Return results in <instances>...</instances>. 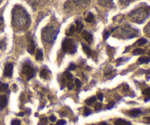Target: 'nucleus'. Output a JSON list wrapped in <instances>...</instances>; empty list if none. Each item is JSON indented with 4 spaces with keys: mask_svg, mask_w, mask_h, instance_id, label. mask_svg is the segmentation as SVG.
<instances>
[{
    "mask_svg": "<svg viewBox=\"0 0 150 125\" xmlns=\"http://www.w3.org/2000/svg\"><path fill=\"white\" fill-rule=\"evenodd\" d=\"M12 24L17 30H26L30 25V17L23 7L16 5L12 12Z\"/></svg>",
    "mask_w": 150,
    "mask_h": 125,
    "instance_id": "nucleus-1",
    "label": "nucleus"
},
{
    "mask_svg": "<svg viewBox=\"0 0 150 125\" xmlns=\"http://www.w3.org/2000/svg\"><path fill=\"white\" fill-rule=\"evenodd\" d=\"M150 15V7H139L132 11L129 14V17L132 21L137 23H142L145 21Z\"/></svg>",
    "mask_w": 150,
    "mask_h": 125,
    "instance_id": "nucleus-2",
    "label": "nucleus"
},
{
    "mask_svg": "<svg viewBox=\"0 0 150 125\" xmlns=\"http://www.w3.org/2000/svg\"><path fill=\"white\" fill-rule=\"evenodd\" d=\"M59 34V29L54 26H47L42 30V38L45 42L52 43L54 42Z\"/></svg>",
    "mask_w": 150,
    "mask_h": 125,
    "instance_id": "nucleus-3",
    "label": "nucleus"
},
{
    "mask_svg": "<svg viewBox=\"0 0 150 125\" xmlns=\"http://www.w3.org/2000/svg\"><path fill=\"white\" fill-rule=\"evenodd\" d=\"M62 46L64 52L70 54H73L76 52V46L72 40L65 39L62 42Z\"/></svg>",
    "mask_w": 150,
    "mask_h": 125,
    "instance_id": "nucleus-4",
    "label": "nucleus"
},
{
    "mask_svg": "<svg viewBox=\"0 0 150 125\" xmlns=\"http://www.w3.org/2000/svg\"><path fill=\"white\" fill-rule=\"evenodd\" d=\"M23 73L26 74V77H27V80H30V79H32L35 76V70L29 64H25V65H23Z\"/></svg>",
    "mask_w": 150,
    "mask_h": 125,
    "instance_id": "nucleus-5",
    "label": "nucleus"
},
{
    "mask_svg": "<svg viewBox=\"0 0 150 125\" xmlns=\"http://www.w3.org/2000/svg\"><path fill=\"white\" fill-rule=\"evenodd\" d=\"M13 64H7L4 70V76L5 77L11 78L13 76Z\"/></svg>",
    "mask_w": 150,
    "mask_h": 125,
    "instance_id": "nucleus-6",
    "label": "nucleus"
},
{
    "mask_svg": "<svg viewBox=\"0 0 150 125\" xmlns=\"http://www.w3.org/2000/svg\"><path fill=\"white\" fill-rule=\"evenodd\" d=\"M82 37H83V39H84L88 43H92V40H93V36H92V34L86 32V31H83V32H82Z\"/></svg>",
    "mask_w": 150,
    "mask_h": 125,
    "instance_id": "nucleus-7",
    "label": "nucleus"
},
{
    "mask_svg": "<svg viewBox=\"0 0 150 125\" xmlns=\"http://www.w3.org/2000/svg\"><path fill=\"white\" fill-rule=\"evenodd\" d=\"M35 41L33 40V39L31 37L29 38V45H28L27 48V51L30 54H33L35 52Z\"/></svg>",
    "mask_w": 150,
    "mask_h": 125,
    "instance_id": "nucleus-8",
    "label": "nucleus"
},
{
    "mask_svg": "<svg viewBox=\"0 0 150 125\" xmlns=\"http://www.w3.org/2000/svg\"><path fill=\"white\" fill-rule=\"evenodd\" d=\"M74 2L80 7H86L90 2V0H74Z\"/></svg>",
    "mask_w": 150,
    "mask_h": 125,
    "instance_id": "nucleus-9",
    "label": "nucleus"
},
{
    "mask_svg": "<svg viewBox=\"0 0 150 125\" xmlns=\"http://www.w3.org/2000/svg\"><path fill=\"white\" fill-rule=\"evenodd\" d=\"M7 104V99L6 97V96L2 95V96L0 97V109L2 110L4 109L6 107Z\"/></svg>",
    "mask_w": 150,
    "mask_h": 125,
    "instance_id": "nucleus-10",
    "label": "nucleus"
},
{
    "mask_svg": "<svg viewBox=\"0 0 150 125\" xmlns=\"http://www.w3.org/2000/svg\"><path fill=\"white\" fill-rule=\"evenodd\" d=\"M129 115L132 117H137L142 114V111L140 109H133L128 113Z\"/></svg>",
    "mask_w": 150,
    "mask_h": 125,
    "instance_id": "nucleus-11",
    "label": "nucleus"
},
{
    "mask_svg": "<svg viewBox=\"0 0 150 125\" xmlns=\"http://www.w3.org/2000/svg\"><path fill=\"white\" fill-rule=\"evenodd\" d=\"M76 32H78V33H80V32L82 31V29H83V23H82L81 21H79V20H76Z\"/></svg>",
    "mask_w": 150,
    "mask_h": 125,
    "instance_id": "nucleus-12",
    "label": "nucleus"
},
{
    "mask_svg": "<svg viewBox=\"0 0 150 125\" xmlns=\"http://www.w3.org/2000/svg\"><path fill=\"white\" fill-rule=\"evenodd\" d=\"M115 124L116 125H131L130 122L128 121H125L124 119H117V121H115Z\"/></svg>",
    "mask_w": 150,
    "mask_h": 125,
    "instance_id": "nucleus-13",
    "label": "nucleus"
},
{
    "mask_svg": "<svg viewBox=\"0 0 150 125\" xmlns=\"http://www.w3.org/2000/svg\"><path fill=\"white\" fill-rule=\"evenodd\" d=\"M36 59L38 61H42L43 59V54H42V51L41 49H38L37 51V54H36Z\"/></svg>",
    "mask_w": 150,
    "mask_h": 125,
    "instance_id": "nucleus-14",
    "label": "nucleus"
},
{
    "mask_svg": "<svg viewBox=\"0 0 150 125\" xmlns=\"http://www.w3.org/2000/svg\"><path fill=\"white\" fill-rule=\"evenodd\" d=\"M142 94L146 97V99H145V101H146H146L149 100H150V88H147V89H146L145 90H144L143 92H142Z\"/></svg>",
    "mask_w": 150,
    "mask_h": 125,
    "instance_id": "nucleus-15",
    "label": "nucleus"
},
{
    "mask_svg": "<svg viewBox=\"0 0 150 125\" xmlns=\"http://www.w3.org/2000/svg\"><path fill=\"white\" fill-rule=\"evenodd\" d=\"M150 61L149 57H141L139 59V62L141 64H147Z\"/></svg>",
    "mask_w": 150,
    "mask_h": 125,
    "instance_id": "nucleus-16",
    "label": "nucleus"
},
{
    "mask_svg": "<svg viewBox=\"0 0 150 125\" xmlns=\"http://www.w3.org/2000/svg\"><path fill=\"white\" fill-rule=\"evenodd\" d=\"M75 30H76V28H75L74 25H72L70 28H69L68 30L66 32V35L67 36H71V35H73V33L75 32Z\"/></svg>",
    "mask_w": 150,
    "mask_h": 125,
    "instance_id": "nucleus-17",
    "label": "nucleus"
},
{
    "mask_svg": "<svg viewBox=\"0 0 150 125\" xmlns=\"http://www.w3.org/2000/svg\"><path fill=\"white\" fill-rule=\"evenodd\" d=\"M85 20L88 23H92L94 21V20H95V16H94V15L92 13H89V15H88V16L86 18Z\"/></svg>",
    "mask_w": 150,
    "mask_h": 125,
    "instance_id": "nucleus-18",
    "label": "nucleus"
},
{
    "mask_svg": "<svg viewBox=\"0 0 150 125\" xmlns=\"http://www.w3.org/2000/svg\"><path fill=\"white\" fill-rule=\"evenodd\" d=\"M146 42H147V40H146V39H144V38H141V39H139V40H138L137 42H136V44H135V45H138V46H142V45L146 44Z\"/></svg>",
    "mask_w": 150,
    "mask_h": 125,
    "instance_id": "nucleus-19",
    "label": "nucleus"
},
{
    "mask_svg": "<svg viewBox=\"0 0 150 125\" xmlns=\"http://www.w3.org/2000/svg\"><path fill=\"white\" fill-rule=\"evenodd\" d=\"M8 89V85L7 83H0V92H6Z\"/></svg>",
    "mask_w": 150,
    "mask_h": 125,
    "instance_id": "nucleus-20",
    "label": "nucleus"
},
{
    "mask_svg": "<svg viewBox=\"0 0 150 125\" xmlns=\"http://www.w3.org/2000/svg\"><path fill=\"white\" fill-rule=\"evenodd\" d=\"M82 46H83V50L85 52V54H87L88 56H90L91 54H92V51H91L90 48L88 46H86V45H85L84 44H82Z\"/></svg>",
    "mask_w": 150,
    "mask_h": 125,
    "instance_id": "nucleus-21",
    "label": "nucleus"
},
{
    "mask_svg": "<svg viewBox=\"0 0 150 125\" xmlns=\"http://www.w3.org/2000/svg\"><path fill=\"white\" fill-rule=\"evenodd\" d=\"M95 100H96V97H90L88 100H86L85 101V102H86L88 105H91L95 102Z\"/></svg>",
    "mask_w": 150,
    "mask_h": 125,
    "instance_id": "nucleus-22",
    "label": "nucleus"
},
{
    "mask_svg": "<svg viewBox=\"0 0 150 125\" xmlns=\"http://www.w3.org/2000/svg\"><path fill=\"white\" fill-rule=\"evenodd\" d=\"M144 53V51L142 49H141V48H136V49H135L134 51H133V55H140V54H142Z\"/></svg>",
    "mask_w": 150,
    "mask_h": 125,
    "instance_id": "nucleus-23",
    "label": "nucleus"
},
{
    "mask_svg": "<svg viewBox=\"0 0 150 125\" xmlns=\"http://www.w3.org/2000/svg\"><path fill=\"white\" fill-rule=\"evenodd\" d=\"M144 32L147 35V36L150 37V22L146 25V27L144 28Z\"/></svg>",
    "mask_w": 150,
    "mask_h": 125,
    "instance_id": "nucleus-24",
    "label": "nucleus"
},
{
    "mask_svg": "<svg viewBox=\"0 0 150 125\" xmlns=\"http://www.w3.org/2000/svg\"><path fill=\"white\" fill-rule=\"evenodd\" d=\"M64 76H65V77L67 78L69 81H71L72 79H73V76H72V74L69 71H66L65 73H64Z\"/></svg>",
    "mask_w": 150,
    "mask_h": 125,
    "instance_id": "nucleus-25",
    "label": "nucleus"
},
{
    "mask_svg": "<svg viewBox=\"0 0 150 125\" xmlns=\"http://www.w3.org/2000/svg\"><path fill=\"white\" fill-rule=\"evenodd\" d=\"M5 47H6L5 39H3L2 40L0 41V49H4Z\"/></svg>",
    "mask_w": 150,
    "mask_h": 125,
    "instance_id": "nucleus-26",
    "label": "nucleus"
},
{
    "mask_svg": "<svg viewBox=\"0 0 150 125\" xmlns=\"http://www.w3.org/2000/svg\"><path fill=\"white\" fill-rule=\"evenodd\" d=\"M91 114H92V111H91L90 109H89V108H85L84 113H83V115H84L85 117H88V116L90 115Z\"/></svg>",
    "mask_w": 150,
    "mask_h": 125,
    "instance_id": "nucleus-27",
    "label": "nucleus"
},
{
    "mask_svg": "<svg viewBox=\"0 0 150 125\" xmlns=\"http://www.w3.org/2000/svg\"><path fill=\"white\" fill-rule=\"evenodd\" d=\"M40 76L42 78H46V76H47V70H45V69H43V70H41Z\"/></svg>",
    "mask_w": 150,
    "mask_h": 125,
    "instance_id": "nucleus-28",
    "label": "nucleus"
},
{
    "mask_svg": "<svg viewBox=\"0 0 150 125\" xmlns=\"http://www.w3.org/2000/svg\"><path fill=\"white\" fill-rule=\"evenodd\" d=\"M114 105H115V102H109V103L108 104V105H107V109H108V110L112 109V108L114 107Z\"/></svg>",
    "mask_w": 150,
    "mask_h": 125,
    "instance_id": "nucleus-29",
    "label": "nucleus"
},
{
    "mask_svg": "<svg viewBox=\"0 0 150 125\" xmlns=\"http://www.w3.org/2000/svg\"><path fill=\"white\" fill-rule=\"evenodd\" d=\"M47 124V119L46 118H43L40 120V123L38 124V125H46Z\"/></svg>",
    "mask_w": 150,
    "mask_h": 125,
    "instance_id": "nucleus-30",
    "label": "nucleus"
},
{
    "mask_svg": "<svg viewBox=\"0 0 150 125\" xmlns=\"http://www.w3.org/2000/svg\"><path fill=\"white\" fill-rule=\"evenodd\" d=\"M11 125H21V121L18 119H14L12 121Z\"/></svg>",
    "mask_w": 150,
    "mask_h": 125,
    "instance_id": "nucleus-31",
    "label": "nucleus"
},
{
    "mask_svg": "<svg viewBox=\"0 0 150 125\" xmlns=\"http://www.w3.org/2000/svg\"><path fill=\"white\" fill-rule=\"evenodd\" d=\"M133 0H120V3L122 4H128L129 3L131 2Z\"/></svg>",
    "mask_w": 150,
    "mask_h": 125,
    "instance_id": "nucleus-32",
    "label": "nucleus"
},
{
    "mask_svg": "<svg viewBox=\"0 0 150 125\" xmlns=\"http://www.w3.org/2000/svg\"><path fill=\"white\" fill-rule=\"evenodd\" d=\"M75 83H76V86H77L78 88H81V81L79 79H76V80H75Z\"/></svg>",
    "mask_w": 150,
    "mask_h": 125,
    "instance_id": "nucleus-33",
    "label": "nucleus"
},
{
    "mask_svg": "<svg viewBox=\"0 0 150 125\" xmlns=\"http://www.w3.org/2000/svg\"><path fill=\"white\" fill-rule=\"evenodd\" d=\"M110 35V32H107V31H105L103 33V39L104 40H107L108 39V37H109Z\"/></svg>",
    "mask_w": 150,
    "mask_h": 125,
    "instance_id": "nucleus-34",
    "label": "nucleus"
},
{
    "mask_svg": "<svg viewBox=\"0 0 150 125\" xmlns=\"http://www.w3.org/2000/svg\"><path fill=\"white\" fill-rule=\"evenodd\" d=\"M76 64H73V63H72V64H70V67H68V71H69V70H75V69H76Z\"/></svg>",
    "mask_w": 150,
    "mask_h": 125,
    "instance_id": "nucleus-35",
    "label": "nucleus"
},
{
    "mask_svg": "<svg viewBox=\"0 0 150 125\" xmlns=\"http://www.w3.org/2000/svg\"><path fill=\"white\" fill-rule=\"evenodd\" d=\"M66 124V121H64V120L62 119V120H59V121H57V125H65Z\"/></svg>",
    "mask_w": 150,
    "mask_h": 125,
    "instance_id": "nucleus-36",
    "label": "nucleus"
},
{
    "mask_svg": "<svg viewBox=\"0 0 150 125\" xmlns=\"http://www.w3.org/2000/svg\"><path fill=\"white\" fill-rule=\"evenodd\" d=\"M97 97H98V99L100 101H103V95L102 93H98Z\"/></svg>",
    "mask_w": 150,
    "mask_h": 125,
    "instance_id": "nucleus-37",
    "label": "nucleus"
},
{
    "mask_svg": "<svg viewBox=\"0 0 150 125\" xmlns=\"http://www.w3.org/2000/svg\"><path fill=\"white\" fill-rule=\"evenodd\" d=\"M67 87H68V89H70V90L73 89V88L74 87V85H73V82H69L68 84H67Z\"/></svg>",
    "mask_w": 150,
    "mask_h": 125,
    "instance_id": "nucleus-38",
    "label": "nucleus"
},
{
    "mask_svg": "<svg viewBox=\"0 0 150 125\" xmlns=\"http://www.w3.org/2000/svg\"><path fill=\"white\" fill-rule=\"evenodd\" d=\"M49 119H50V121H52V122H54V121H55L56 120H57V119H56V117H54V115H51V117H49Z\"/></svg>",
    "mask_w": 150,
    "mask_h": 125,
    "instance_id": "nucleus-39",
    "label": "nucleus"
},
{
    "mask_svg": "<svg viewBox=\"0 0 150 125\" xmlns=\"http://www.w3.org/2000/svg\"><path fill=\"white\" fill-rule=\"evenodd\" d=\"M101 106H102V105H101L100 103H98L96 105V106H95V110H96V111H98V110L100 109Z\"/></svg>",
    "mask_w": 150,
    "mask_h": 125,
    "instance_id": "nucleus-40",
    "label": "nucleus"
},
{
    "mask_svg": "<svg viewBox=\"0 0 150 125\" xmlns=\"http://www.w3.org/2000/svg\"><path fill=\"white\" fill-rule=\"evenodd\" d=\"M146 75H147V80H149L150 78V70H149L146 72Z\"/></svg>",
    "mask_w": 150,
    "mask_h": 125,
    "instance_id": "nucleus-41",
    "label": "nucleus"
},
{
    "mask_svg": "<svg viewBox=\"0 0 150 125\" xmlns=\"http://www.w3.org/2000/svg\"><path fill=\"white\" fill-rule=\"evenodd\" d=\"M124 88H125V89H123V90H124V91H126V90H127H127H128V89H129V86H127V85H126V86H125Z\"/></svg>",
    "mask_w": 150,
    "mask_h": 125,
    "instance_id": "nucleus-42",
    "label": "nucleus"
},
{
    "mask_svg": "<svg viewBox=\"0 0 150 125\" xmlns=\"http://www.w3.org/2000/svg\"><path fill=\"white\" fill-rule=\"evenodd\" d=\"M18 117H23V112L19 113V114H18Z\"/></svg>",
    "mask_w": 150,
    "mask_h": 125,
    "instance_id": "nucleus-43",
    "label": "nucleus"
},
{
    "mask_svg": "<svg viewBox=\"0 0 150 125\" xmlns=\"http://www.w3.org/2000/svg\"><path fill=\"white\" fill-rule=\"evenodd\" d=\"M2 17H1V16H0V26H1V24H2Z\"/></svg>",
    "mask_w": 150,
    "mask_h": 125,
    "instance_id": "nucleus-44",
    "label": "nucleus"
},
{
    "mask_svg": "<svg viewBox=\"0 0 150 125\" xmlns=\"http://www.w3.org/2000/svg\"><path fill=\"white\" fill-rule=\"evenodd\" d=\"M146 120H147V122L149 123V124H150V117H149V118H146Z\"/></svg>",
    "mask_w": 150,
    "mask_h": 125,
    "instance_id": "nucleus-45",
    "label": "nucleus"
},
{
    "mask_svg": "<svg viewBox=\"0 0 150 125\" xmlns=\"http://www.w3.org/2000/svg\"><path fill=\"white\" fill-rule=\"evenodd\" d=\"M100 125H108V124H107L105 122H101L100 124Z\"/></svg>",
    "mask_w": 150,
    "mask_h": 125,
    "instance_id": "nucleus-46",
    "label": "nucleus"
},
{
    "mask_svg": "<svg viewBox=\"0 0 150 125\" xmlns=\"http://www.w3.org/2000/svg\"><path fill=\"white\" fill-rule=\"evenodd\" d=\"M149 55H150V51H149Z\"/></svg>",
    "mask_w": 150,
    "mask_h": 125,
    "instance_id": "nucleus-47",
    "label": "nucleus"
},
{
    "mask_svg": "<svg viewBox=\"0 0 150 125\" xmlns=\"http://www.w3.org/2000/svg\"><path fill=\"white\" fill-rule=\"evenodd\" d=\"M51 125H54V124H51Z\"/></svg>",
    "mask_w": 150,
    "mask_h": 125,
    "instance_id": "nucleus-48",
    "label": "nucleus"
}]
</instances>
